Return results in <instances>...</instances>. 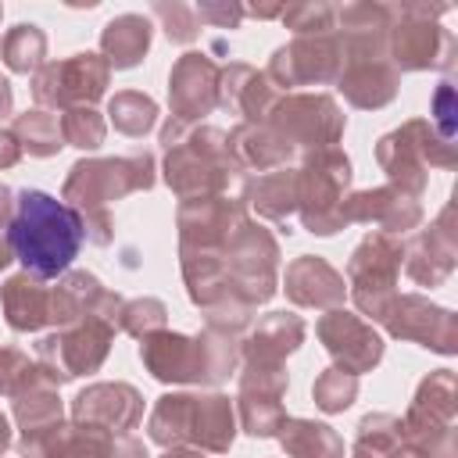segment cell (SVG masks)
Instances as JSON below:
<instances>
[{"instance_id": "1", "label": "cell", "mask_w": 458, "mask_h": 458, "mask_svg": "<svg viewBox=\"0 0 458 458\" xmlns=\"http://www.w3.org/2000/svg\"><path fill=\"white\" fill-rule=\"evenodd\" d=\"M333 32L340 39V75L333 86L351 107H386L401 82L386 50L390 4H340L333 7Z\"/></svg>"}, {"instance_id": "2", "label": "cell", "mask_w": 458, "mask_h": 458, "mask_svg": "<svg viewBox=\"0 0 458 458\" xmlns=\"http://www.w3.org/2000/svg\"><path fill=\"white\" fill-rule=\"evenodd\" d=\"M7 240L25 272L39 279H61L82 247V218L64 200L43 190H18Z\"/></svg>"}, {"instance_id": "3", "label": "cell", "mask_w": 458, "mask_h": 458, "mask_svg": "<svg viewBox=\"0 0 458 458\" xmlns=\"http://www.w3.org/2000/svg\"><path fill=\"white\" fill-rule=\"evenodd\" d=\"M154 186V154L132 150L125 157H82L68 168L61 200L79 211L82 236L97 247L111 243V200H122L129 193H143Z\"/></svg>"}, {"instance_id": "4", "label": "cell", "mask_w": 458, "mask_h": 458, "mask_svg": "<svg viewBox=\"0 0 458 458\" xmlns=\"http://www.w3.org/2000/svg\"><path fill=\"white\" fill-rule=\"evenodd\" d=\"M165 182L179 200L222 197L243 182V168L229 150V136L215 125L165 122Z\"/></svg>"}, {"instance_id": "5", "label": "cell", "mask_w": 458, "mask_h": 458, "mask_svg": "<svg viewBox=\"0 0 458 458\" xmlns=\"http://www.w3.org/2000/svg\"><path fill=\"white\" fill-rule=\"evenodd\" d=\"M140 361L161 383L218 386L240 365V333L204 326L197 336L157 329L140 340Z\"/></svg>"}, {"instance_id": "6", "label": "cell", "mask_w": 458, "mask_h": 458, "mask_svg": "<svg viewBox=\"0 0 458 458\" xmlns=\"http://www.w3.org/2000/svg\"><path fill=\"white\" fill-rule=\"evenodd\" d=\"M147 437L165 451L186 447L197 454H225L236 440L233 401L218 390L165 394L147 419Z\"/></svg>"}, {"instance_id": "7", "label": "cell", "mask_w": 458, "mask_h": 458, "mask_svg": "<svg viewBox=\"0 0 458 458\" xmlns=\"http://www.w3.org/2000/svg\"><path fill=\"white\" fill-rule=\"evenodd\" d=\"M376 161L386 172L390 186L422 197L429 182V168H451L458 161L454 140H444L429 118H411L401 129L379 136L376 143Z\"/></svg>"}, {"instance_id": "8", "label": "cell", "mask_w": 458, "mask_h": 458, "mask_svg": "<svg viewBox=\"0 0 458 458\" xmlns=\"http://www.w3.org/2000/svg\"><path fill=\"white\" fill-rule=\"evenodd\" d=\"M351 190V161L340 147L301 154L297 168V215L301 225L315 236L340 233L344 222V197Z\"/></svg>"}, {"instance_id": "9", "label": "cell", "mask_w": 458, "mask_h": 458, "mask_svg": "<svg viewBox=\"0 0 458 458\" xmlns=\"http://www.w3.org/2000/svg\"><path fill=\"white\" fill-rule=\"evenodd\" d=\"M447 4H390L386 50L397 72H426L454 64V36L437 18Z\"/></svg>"}, {"instance_id": "10", "label": "cell", "mask_w": 458, "mask_h": 458, "mask_svg": "<svg viewBox=\"0 0 458 458\" xmlns=\"http://www.w3.org/2000/svg\"><path fill=\"white\" fill-rule=\"evenodd\" d=\"M454 411H458V383L451 369L429 372L404 419H401V440L419 447L426 458H454Z\"/></svg>"}, {"instance_id": "11", "label": "cell", "mask_w": 458, "mask_h": 458, "mask_svg": "<svg viewBox=\"0 0 458 458\" xmlns=\"http://www.w3.org/2000/svg\"><path fill=\"white\" fill-rule=\"evenodd\" d=\"M265 125L293 154H311V150L336 147L347 118L329 93H283L272 104Z\"/></svg>"}, {"instance_id": "12", "label": "cell", "mask_w": 458, "mask_h": 458, "mask_svg": "<svg viewBox=\"0 0 458 458\" xmlns=\"http://www.w3.org/2000/svg\"><path fill=\"white\" fill-rule=\"evenodd\" d=\"M404 261V243L386 233H369L347 261V290L361 315L383 322L386 308L397 297V276Z\"/></svg>"}, {"instance_id": "13", "label": "cell", "mask_w": 458, "mask_h": 458, "mask_svg": "<svg viewBox=\"0 0 458 458\" xmlns=\"http://www.w3.org/2000/svg\"><path fill=\"white\" fill-rule=\"evenodd\" d=\"M114 333H118V322L111 318H82V322L61 326L36 344V361L61 386L68 379L97 372L114 344Z\"/></svg>"}, {"instance_id": "14", "label": "cell", "mask_w": 458, "mask_h": 458, "mask_svg": "<svg viewBox=\"0 0 458 458\" xmlns=\"http://www.w3.org/2000/svg\"><path fill=\"white\" fill-rule=\"evenodd\" d=\"M107 82H111L107 61L93 50H82L64 61H47L32 75V97L43 111L47 107H61V111L93 107L107 93Z\"/></svg>"}, {"instance_id": "15", "label": "cell", "mask_w": 458, "mask_h": 458, "mask_svg": "<svg viewBox=\"0 0 458 458\" xmlns=\"http://www.w3.org/2000/svg\"><path fill=\"white\" fill-rule=\"evenodd\" d=\"M268 82L293 89V86H329L340 75V39L336 32L318 36H293L279 47L268 61Z\"/></svg>"}, {"instance_id": "16", "label": "cell", "mask_w": 458, "mask_h": 458, "mask_svg": "<svg viewBox=\"0 0 458 458\" xmlns=\"http://www.w3.org/2000/svg\"><path fill=\"white\" fill-rule=\"evenodd\" d=\"M383 326L397 340H411L419 347H429L437 354L458 351V318L454 311L433 304L422 293H397L394 304L383 315Z\"/></svg>"}, {"instance_id": "17", "label": "cell", "mask_w": 458, "mask_h": 458, "mask_svg": "<svg viewBox=\"0 0 458 458\" xmlns=\"http://www.w3.org/2000/svg\"><path fill=\"white\" fill-rule=\"evenodd\" d=\"M315 333L322 340V347L333 358V369L361 376L372 372L383 358V340L372 329V322H365L361 315L347 311V308H333L315 322Z\"/></svg>"}, {"instance_id": "18", "label": "cell", "mask_w": 458, "mask_h": 458, "mask_svg": "<svg viewBox=\"0 0 458 458\" xmlns=\"http://www.w3.org/2000/svg\"><path fill=\"white\" fill-rule=\"evenodd\" d=\"M240 390H236V408H240V426L250 437H276L286 411L283 397L290 386V376L283 365H243L240 369Z\"/></svg>"}, {"instance_id": "19", "label": "cell", "mask_w": 458, "mask_h": 458, "mask_svg": "<svg viewBox=\"0 0 458 458\" xmlns=\"http://www.w3.org/2000/svg\"><path fill=\"white\" fill-rule=\"evenodd\" d=\"M218 64L204 50H186L168 72V107L172 122L200 125L218 107Z\"/></svg>"}, {"instance_id": "20", "label": "cell", "mask_w": 458, "mask_h": 458, "mask_svg": "<svg viewBox=\"0 0 458 458\" xmlns=\"http://www.w3.org/2000/svg\"><path fill=\"white\" fill-rule=\"evenodd\" d=\"M247 218V204L240 197H197V200H179L175 211V229H179V247L193 250H218L233 229Z\"/></svg>"}, {"instance_id": "21", "label": "cell", "mask_w": 458, "mask_h": 458, "mask_svg": "<svg viewBox=\"0 0 458 458\" xmlns=\"http://www.w3.org/2000/svg\"><path fill=\"white\" fill-rule=\"evenodd\" d=\"M143 419V394L129 383H89L72 397V422L97 426L104 433H129Z\"/></svg>"}, {"instance_id": "22", "label": "cell", "mask_w": 458, "mask_h": 458, "mask_svg": "<svg viewBox=\"0 0 458 458\" xmlns=\"http://www.w3.org/2000/svg\"><path fill=\"white\" fill-rule=\"evenodd\" d=\"M118 311H122V297L114 290H107L93 272H64L54 286H50V322L61 329V326H72V322H82V318H111L118 322Z\"/></svg>"}, {"instance_id": "23", "label": "cell", "mask_w": 458, "mask_h": 458, "mask_svg": "<svg viewBox=\"0 0 458 458\" xmlns=\"http://www.w3.org/2000/svg\"><path fill=\"white\" fill-rule=\"evenodd\" d=\"M458 258V240H454V204H447L437 222L422 233H415L404 247V268L419 286H440L451 279Z\"/></svg>"}, {"instance_id": "24", "label": "cell", "mask_w": 458, "mask_h": 458, "mask_svg": "<svg viewBox=\"0 0 458 458\" xmlns=\"http://www.w3.org/2000/svg\"><path fill=\"white\" fill-rule=\"evenodd\" d=\"M344 222H365L379 225L386 236L411 233L422 222V204L419 197L397 190V186H376V190H358L344 197Z\"/></svg>"}, {"instance_id": "25", "label": "cell", "mask_w": 458, "mask_h": 458, "mask_svg": "<svg viewBox=\"0 0 458 458\" xmlns=\"http://www.w3.org/2000/svg\"><path fill=\"white\" fill-rule=\"evenodd\" d=\"M283 290L297 308H315V311H333L344 308L347 297V283L344 272H336L326 258L318 254H301L286 265L283 276Z\"/></svg>"}, {"instance_id": "26", "label": "cell", "mask_w": 458, "mask_h": 458, "mask_svg": "<svg viewBox=\"0 0 458 458\" xmlns=\"http://www.w3.org/2000/svg\"><path fill=\"white\" fill-rule=\"evenodd\" d=\"M308 336V326L293 311H268L261 315L247 336H240V358L243 365H283L286 354H293Z\"/></svg>"}, {"instance_id": "27", "label": "cell", "mask_w": 458, "mask_h": 458, "mask_svg": "<svg viewBox=\"0 0 458 458\" xmlns=\"http://www.w3.org/2000/svg\"><path fill=\"white\" fill-rule=\"evenodd\" d=\"M276 100H279L276 86L254 64L229 61L218 72V107H225L229 114H240V122H265Z\"/></svg>"}, {"instance_id": "28", "label": "cell", "mask_w": 458, "mask_h": 458, "mask_svg": "<svg viewBox=\"0 0 458 458\" xmlns=\"http://www.w3.org/2000/svg\"><path fill=\"white\" fill-rule=\"evenodd\" d=\"M0 304L14 333H39L43 326H50V283L32 272L11 276L0 286Z\"/></svg>"}, {"instance_id": "29", "label": "cell", "mask_w": 458, "mask_h": 458, "mask_svg": "<svg viewBox=\"0 0 458 458\" xmlns=\"http://www.w3.org/2000/svg\"><path fill=\"white\" fill-rule=\"evenodd\" d=\"M229 150L236 157V165L243 172H272V168H286L297 154L265 125V122H240L229 132Z\"/></svg>"}, {"instance_id": "30", "label": "cell", "mask_w": 458, "mask_h": 458, "mask_svg": "<svg viewBox=\"0 0 458 458\" xmlns=\"http://www.w3.org/2000/svg\"><path fill=\"white\" fill-rule=\"evenodd\" d=\"M247 208H254L268 222H286L297 211V168H272L258 172L254 179H243V197Z\"/></svg>"}, {"instance_id": "31", "label": "cell", "mask_w": 458, "mask_h": 458, "mask_svg": "<svg viewBox=\"0 0 458 458\" xmlns=\"http://www.w3.org/2000/svg\"><path fill=\"white\" fill-rule=\"evenodd\" d=\"M150 36L154 25L143 14H118L100 29V57L107 61V68H136L143 61V54L150 50Z\"/></svg>"}, {"instance_id": "32", "label": "cell", "mask_w": 458, "mask_h": 458, "mask_svg": "<svg viewBox=\"0 0 458 458\" xmlns=\"http://www.w3.org/2000/svg\"><path fill=\"white\" fill-rule=\"evenodd\" d=\"M279 444L290 458H344V437L315 419H283L279 426Z\"/></svg>"}, {"instance_id": "33", "label": "cell", "mask_w": 458, "mask_h": 458, "mask_svg": "<svg viewBox=\"0 0 458 458\" xmlns=\"http://www.w3.org/2000/svg\"><path fill=\"white\" fill-rule=\"evenodd\" d=\"M14 401V419H18V429L21 437L29 433H43L50 426H57L64 419V408H61V397H57V386L50 379H39L32 386H25Z\"/></svg>"}, {"instance_id": "34", "label": "cell", "mask_w": 458, "mask_h": 458, "mask_svg": "<svg viewBox=\"0 0 458 458\" xmlns=\"http://www.w3.org/2000/svg\"><path fill=\"white\" fill-rule=\"evenodd\" d=\"M11 132L18 136L21 150L29 157H54L61 147H64V136H61V118L43 111V107H32L25 114H14V125Z\"/></svg>"}, {"instance_id": "35", "label": "cell", "mask_w": 458, "mask_h": 458, "mask_svg": "<svg viewBox=\"0 0 458 458\" xmlns=\"http://www.w3.org/2000/svg\"><path fill=\"white\" fill-rule=\"evenodd\" d=\"M0 57H4V64L11 68V72H18V75H36L47 61V32L39 29V25H32V21H21V25H14V29H7V36H4V43H0Z\"/></svg>"}, {"instance_id": "36", "label": "cell", "mask_w": 458, "mask_h": 458, "mask_svg": "<svg viewBox=\"0 0 458 458\" xmlns=\"http://www.w3.org/2000/svg\"><path fill=\"white\" fill-rule=\"evenodd\" d=\"M107 114H111V125L125 136H147L157 122V104L140 93V89H122L107 100Z\"/></svg>"}, {"instance_id": "37", "label": "cell", "mask_w": 458, "mask_h": 458, "mask_svg": "<svg viewBox=\"0 0 458 458\" xmlns=\"http://www.w3.org/2000/svg\"><path fill=\"white\" fill-rule=\"evenodd\" d=\"M401 444V419L390 411H372L358 422L354 458H390Z\"/></svg>"}, {"instance_id": "38", "label": "cell", "mask_w": 458, "mask_h": 458, "mask_svg": "<svg viewBox=\"0 0 458 458\" xmlns=\"http://www.w3.org/2000/svg\"><path fill=\"white\" fill-rule=\"evenodd\" d=\"M39 379H50L47 369L39 361H32L25 351L18 347H0V397H18L25 386L39 383ZM54 383V379H50ZM57 386V383H54Z\"/></svg>"}, {"instance_id": "39", "label": "cell", "mask_w": 458, "mask_h": 458, "mask_svg": "<svg viewBox=\"0 0 458 458\" xmlns=\"http://www.w3.org/2000/svg\"><path fill=\"white\" fill-rule=\"evenodd\" d=\"M61 136H64V147L97 150L107 136V125L97 114V107H68L61 111Z\"/></svg>"}, {"instance_id": "40", "label": "cell", "mask_w": 458, "mask_h": 458, "mask_svg": "<svg viewBox=\"0 0 458 458\" xmlns=\"http://www.w3.org/2000/svg\"><path fill=\"white\" fill-rule=\"evenodd\" d=\"M311 397L326 415L347 411L354 404V397H358V376L340 372V369H326V372H318V379L311 386Z\"/></svg>"}, {"instance_id": "41", "label": "cell", "mask_w": 458, "mask_h": 458, "mask_svg": "<svg viewBox=\"0 0 458 458\" xmlns=\"http://www.w3.org/2000/svg\"><path fill=\"white\" fill-rule=\"evenodd\" d=\"M165 318H168L165 301H157V297H136V301H122L118 329H125L129 336L143 340V336L165 329Z\"/></svg>"}, {"instance_id": "42", "label": "cell", "mask_w": 458, "mask_h": 458, "mask_svg": "<svg viewBox=\"0 0 458 458\" xmlns=\"http://www.w3.org/2000/svg\"><path fill=\"white\" fill-rule=\"evenodd\" d=\"M150 11L172 43H193L200 36V18L190 4H154Z\"/></svg>"}, {"instance_id": "43", "label": "cell", "mask_w": 458, "mask_h": 458, "mask_svg": "<svg viewBox=\"0 0 458 458\" xmlns=\"http://www.w3.org/2000/svg\"><path fill=\"white\" fill-rule=\"evenodd\" d=\"M279 18L286 29H293V36L333 32V4H293V7H283Z\"/></svg>"}, {"instance_id": "44", "label": "cell", "mask_w": 458, "mask_h": 458, "mask_svg": "<svg viewBox=\"0 0 458 458\" xmlns=\"http://www.w3.org/2000/svg\"><path fill=\"white\" fill-rule=\"evenodd\" d=\"M454 114H458L454 86H451V82H440L437 93H433V104H429V125H433L444 140H454Z\"/></svg>"}, {"instance_id": "45", "label": "cell", "mask_w": 458, "mask_h": 458, "mask_svg": "<svg viewBox=\"0 0 458 458\" xmlns=\"http://www.w3.org/2000/svg\"><path fill=\"white\" fill-rule=\"evenodd\" d=\"M193 11H197V18H200V25L211 21V25H218V29H236L240 18H243V7H236V4H197Z\"/></svg>"}, {"instance_id": "46", "label": "cell", "mask_w": 458, "mask_h": 458, "mask_svg": "<svg viewBox=\"0 0 458 458\" xmlns=\"http://www.w3.org/2000/svg\"><path fill=\"white\" fill-rule=\"evenodd\" d=\"M11 215H14V193L0 182V272L14 261V250H11V240H7V225H11Z\"/></svg>"}, {"instance_id": "47", "label": "cell", "mask_w": 458, "mask_h": 458, "mask_svg": "<svg viewBox=\"0 0 458 458\" xmlns=\"http://www.w3.org/2000/svg\"><path fill=\"white\" fill-rule=\"evenodd\" d=\"M100 458H150V454L136 437L122 433V437H111V444L100 451Z\"/></svg>"}, {"instance_id": "48", "label": "cell", "mask_w": 458, "mask_h": 458, "mask_svg": "<svg viewBox=\"0 0 458 458\" xmlns=\"http://www.w3.org/2000/svg\"><path fill=\"white\" fill-rule=\"evenodd\" d=\"M21 143H18V136L11 132V129H0V168H14L18 161H21Z\"/></svg>"}, {"instance_id": "49", "label": "cell", "mask_w": 458, "mask_h": 458, "mask_svg": "<svg viewBox=\"0 0 458 458\" xmlns=\"http://www.w3.org/2000/svg\"><path fill=\"white\" fill-rule=\"evenodd\" d=\"M243 14H254V18H279L283 14V4H254V7H243Z\"/></svg>"}, {"instance_id": "50", "label": "cell", "mask_w": 458, "mask_h": 458, "mask_svg": "<svg viewBox=\"0 0 458 458\" xmlns=\"http://www.w3.org/2000/svg\"><path fill=\"white\" fill-rule=\"evenodd\" d=\"M11 104H14V89H11L7 75H0V118L11 114Z\"/></svg>"}, {"instance_id": "51", "label": "cell", "mask_w": 458, "mask_h": 458, "mask_svg": "<svg viewBox=\"0 0 458 458\" xmlns=\"http://www.w3.org/2000/svg\"><path fill=\"white\" fill-rule=\"evenodd\" d=\"M390 458H426V454H422L419 447H411V444H404V440H401V444L394 447V454H390Z\"/></svg>"}, {"instance_id": "52", "label": "cell", "mask_w": 458, "mask_h": 458, "mask_svg": "<svg viewBox=\"0 0 458 458\" xmlns=\"http://www.w3.org/2000/svg\"><path fill=\"white\" fill-rule=\"evenodd\" d=\"M11 447V422H7V415L0 411V454Z\"/></svg>"}, {"instance_id": "53", "label": "cell", "mask_w": 458, "mask_h": 458, "mask_svg": "<svg viewBox=\"0 0 458 458\" xmlns=\"http://www.w3.org/2000/svg\"><path fill=\"white\" fill-rule=\"evenodd\" d=\"M165 458H204V454H197V451H186V447H172V451H165Z\"/></svg>"}, {"instance_id": "54", "label": "cell", "mask_w": 458, "mask_h": 458, "mask_svg": "<svg viewBox=\"0 0 458 458\" xmlns=\"http://www.w3.org/2000/svg\"><path fill=\"white\" fill-rule=\"evenodd\" d=\"M0 18H4V7H0Z\"/></svg>"}]
</instances>
